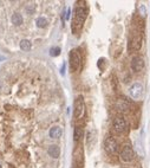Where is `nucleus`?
Masks as SVG:
<instances>
[{
    "label": "nucleus",
    "mask_w": 150,
    "mask_h": 168,
    "mask_svg": "<svg viewBox=\"0 0 150 168\" xmlns=\"http://www.w3.org/2000/svg\"><path fill=\"white\" fill-rule=\"evenodd\" d=\"M87 17V8L84 5H79L75 9V17L72 22V31L73 33H77L78 31H81L83 24L85 22V19Z\"/></svg>",
    "instance_id": "obj_1"
},
{
    "label": "nucleus",
    "mask_w": 150,
    "mask_h": 168,
    "mask_svg": "<svg viewBox=\"0 0 150 168\" xmlns=\"http://www.w3.org/2000/svg\"><path fill=\"white\" fill-rule=\"evenodd\" d=\"M70 67H71V71L76 72L79 70L81 67V63H82V58H81V55L77 50H71L70 52Z\"/></svg>",
    "instance_id": "obj_2"
},
{
    "label": "nucleus",
    "mask_w": 150,
    "mask_h": 168,
    "mask_svg": "<svg viewBox=\"0 0 150 168\" xmlns=\"http://www.w3.org/2000/svg\"><path fill=\"white\" fill-rule=\"evenodd\" d=\"M143 85L139 83H134L129 88V96L134 98V100H141L143 96Z\"/></svg>",
    "instance_id": "obj_3"
},
{
    "label": "nucleus",
    "mask_w": 150,
    "mask_h": 168,
    "mask_svg": "<svg viewBox=\"0 0 150 168\" xmlns=\"http://www.w3.org/2000/svg\"><path fill=\"white\" fill-rule=\"evenodd\" d=\"M112 127H114V130L117 134H123L128 129V122L125 121V118H123V117H116L114 120Z\"/></svg>",
    "instance_id": "obj_4"
},
{
    "label": "nucleus",
    "mask_w": 150,
    "mask_h": 168,
    "mask_svg": "<svg viewBox=\"0 0 150 168\" xmlns=\"http://www.w3.org/2000/svg\"><path fill=\"white\" fill-rule=\"evenodd\" d=\"M104 147H105V150L111 155L118 152V142L115 140V137H111V136L106 137L104 141Z\"/></svg>",
    "instance_id": "obj_5"
},
{
    "label": "nucleus",
    "mask_w": 150,
    "mask_h": 168,
    "mask_svg": "<svg viewBox=\"0 0 150 168\" xmlns=\"http://www.w3.org/2000/svg\"><path fill=\"white\" fill-rule=\"evenodd\" d=\"M84 109H85V104H84V98L83 96H78L75 101V110H73V115L76 118L82 117L84 114Z\"/></svg>",
    "instance_id": "obj_6"
},
{
    "label": "nucleus",
    "mask_w": 150,
    "mask_h": 168,
    "mask_svg": "<svg viewBox=\"0 0 150 168\" xmlns=\"http://www.w3.org/2000/svg\"><path fill=\"white\" fill-rule=\"evenodd\" d=\"M121 160L123 162H131L135 157V152L130 146H124L121 150Z\"/></svg>",
    "instance_id": "obj_7"
},
{
    "label": "nucleus",
    "mask_w": 150,
    "mask_h": 168,
    "mask_svg": "<svg viewBox=\"0 0 150 168\" xmlns=\"http://www.w3.org/2000/svg\"><path fill=\"white\" fill-rule=\"evenodd\" d=\"M145 62H144V58L141 56H135L131 61V69L134 72H139L144 69Z\"/></svg>",
    "instance_id": "obj_8"
},
{
    "label": "nucleus",
    "mask_w": 150,
    "mask_h": 168,
    "mask_svg": "<svg viewBox=\"0 0 150 168\" xmlns=\"http://www.w3.org/2000/svg\"><path fill=\"white\" fill-rule=\"evenodd\" d=\"M47 153L51 157H53V159H58L59 155H61V148H59L57 144H52V146L48 147Z\"/></svg>",
    "instance_id": "obj_9"
},
{
    "label": "nucleus",
    "mask_w": 150,
    "mask_h": 168,
    "mask_svg": "<svg viewBox=\"0 0 150 168\" xmlns=\"http://www.w3.org/2000/svg\"><path fill=\"white\" fill-rule=\"evenodd\" d=\"M62 134H63L62 128L58 127V125L52 127L51 129H50V132H48V135H50V137H51V139H59V137L62 136Z\"/></svg>",
    "instance_id": "obj_10"
},
{
    "label": "nucleus",
    "mask_w": 150,
    "mask_h": 168,
    "mask_svg": "<svg viewBox=\"0 0 150 168\" xmlns=\"http://www.w3.org/2000/svg\"><path fill=\"white\" fill-rule=\"evenodd\" d=\"M142 45V37L141 34H138L137 37H134V40H130V49L134 50H139Z\"/></svg>",
    "instance_id": "obj_11"
},
{
    "label": "nucleus",
    "mask_w": 150,
    "mask_h": 168,
    "mask_svg": "<svg viewBox=\"0 0 150 168\" xmlns=\"http://www.w3.org/2000/svg\"><path fill=\"white\" fill-rule=\"evenodd\" d=\"M116 105L121 111H126V110H129V108H130V103L126 100H124V98H119V100L117 101V103H116Z\"/></svg>",
    "instance_id": "obj_12"
},
{
    "label": "nucleus",
    "mask_w": 150,
    "mask_h": 168,
    "mask_svg": "<svg viewBox=\"0 0 150 168\" xmlns=\"http://www.w3.org/2000/svg\"><path fill=\"white\" fill-rule=\"evenodd\" d=\"M82 136H83V129H82V127L77 125V127L75 128V132H73V140H75V142H77V141L81 140Z\"/></svg>",
    "instance_id": "obj_13"
},
{
    "label": "nucleus",
    "mask_w": 150,
    "mask_h": 168,
    "mask_svg": "<svg viewBox=\"0 0 150 168\" xmlns=\"http://www.w3.org/2000/svg\"><path fill=\"white\" fill-rule=\"evenodd\" d=\"M31 46H32V44L28 39H23V40L20 42V49L23 51H30L31 50Z\"/></svg>",
    "instance_id": "obj_14"
},
{
    "label": "nucleus",
    "mask_w": 150,
    "mask_h": 168,
    "mask_svg": "<svg viewBox=\"0 0 150 168\" xmlns=\"http://www.w3.org/2000/svg\"><path fill=\"white\" fill-rule=\"evenodd\" d=\"M11 19H12V23L14 25H17V26H20L23 24V17L19 14V13H14Z\"/></svg>",
    "instance_id": "obj_15"
},
{
    "label": "nucleus",
    "mask_w": 150,
    "mask_h": 168,
    "mask_svg": "<svg viewBox=\"0 0 150 168\" xmlns=\"http://www.w3.org/2000/svg\"><path fill=\"white\" fill-rule=\"evenodd\" d=\"M37 26L38 27H40V28H43V27H45L46 25H47V20L44 18V17H39L38 19H37Z\"/></svg>",
    "instance_id": "obj_16"
},
{
    "label": "nucleus",
    "mask_w": 150,
    "mask_h": 168,
    "mask_svg": "<svg viewBox=\"0 0 150 168\" xmlns=\"http://www.w3.org/2000/svg\"><path fill=\"white\" fill-rule=\"evenodd\" d=\"M50 55H51L52 57H57L61 55V47H58V46H54L52 47L51 50H50Z\"/></svg>",
    "instance_id": "obj_17"
},
{
    "label": "nucleus",
    "mask_w": 150,
    "mask_h": 168,
    "mask_svg": "<svg viewBox=\"0 0 150 168\" xmlns=\"http://www.w3.org/2000/svg\"><path fill=\"white\" fill-rule=\"evenodd\" d=\"M138 14L141 16L142 18H145L147 17V8L144 5H139L138 6Z\"/></svg>",
    "instance_id": "obj_18"
},
{
    "label": "nucleus",
    "mask_w": 150,
    "mask_h": 168,
    "mask_svg": "<svg viewBox=\"0 0 150 168\" xmlns=\"http://www.w3.org/2000/svg\"><path fill=\"white\" fill-rule=\"evenodd\" d=\"M25 9H26V12H27L28 14H32V13L34 12V6H33V5H30V6H27Z\"/></svg>",
    "instance_id": "obj_19"
},
{
    "label": "nucleus",
    "mask_w": 150,
    "mask_h": 168,
    "mask_svg": "<svg viewBox=\"0 0 150 168\" xmlns=\"http://www.w3.org/2000/svg\"><path fill=\"white\" fill-rule=\"evenodd\" d=\"M0 168H1V166H0Z\"/></svg>",
    "instance_id": "obj_20"
}]
</instances>
